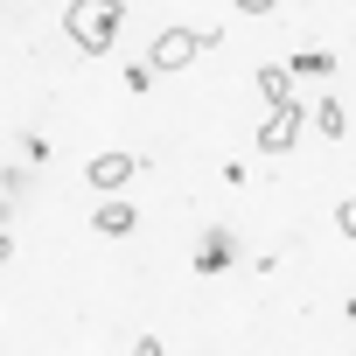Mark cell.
I'll use <instances>...</instances> for the list:
<instances>
[{
  "mask_svg": "<svg viewBox=\"0 0 356 356\" xmlns=\"http://www.w3.org/2000/svg\"><path fill=\"white\" fill-rule=\"evenodd\" d=\"M126 29V0H70L63 8V35L84 49V56H105Z\"/></svg>",
  "mask_w": 356,
  "mask_h": 356,
  "instance_id": "obj_1",
  "label": "cell"
},
{
  "mask_svg": "<svg viewBox=\"0 0 356 356\" xmlns=\"http://www.w3.org/2000/svg\"><path fill=\"white\" fill-rule=\"evenodd\" d=\"M196 56H203V35L196 29H161L154 49H147V70H189Z\"/></svg>",
  "mask_w": 356,
  "mask_h": 356,
  "instance_id": "obj_2",
  "label": "cell"
},
{
  "mask_svg": "<svg viewBox=\"0 0 356 356\" xmlns=\"http://www.w3.org/2000/svg\"><path fill=\"white\" fill-rule=\"evenodd\" d=\"M293 140H300V98L293 105H273L259 119V154H293Z\"/></svg>",
  "mask_w": 356,
  "mask_h": 356,
  "instance_id": "obj_3",
  "label": "cell"
},
{
  "mask_svg": "<svg viewBox=\"0 0 356 356\" xmlns=\"http://www.w3.org/2000/svg\"><path fill=\"white\" fill-rule=\"evenodd\" d=\"M140 175V154H91V168H84V182L98 189V196H119L126 182Z\"/></svg>",
  "mask_w": 356,
  "mask_h": 356,
  "instance_id": "obj_4",
  "label": "cell"
},
{
  "mask_svg": "<svg viewBox=\"0 0 356 356\" xmlns=\"http://www.w3.org/2000/svg\"><path fill=\"white\" fill-rule=\"evenodd\" d=\"M231 266H238V238H231V231H210V238H203V252H196V273H203V280H217V273H231Z\"/></svg>",
  "mask_w": 356,
  "mask_h": 356,
  "instance_id": "obj_5",
  "label": "cell"
},
{
  "mask_svg": "<svg viewBox=\"0 0 356 356\" xmlns=\"http://www.w3.org/2000/svg\"><path fill=\"white\" fill-rule=\"evenodd\" d=\"M133 224H140V210H133V203H119V196H105V203L91 210V231H98V238H126Z\"/></svg>",
  "mask_w": 356,
  "mask_h": 356,
  "instance_id": "obj_6",
  "label": "cell"
},
{
  "mask_svg": "<svg viewBox=\"0 0 356 356\" xmlns=\"http://www.w3.org/2000/svg\"><path fill=\"white\" fill-rule=\"evenodd\" d=\"M252 84L266 91V105H293V70H286V63H259Z\"/></svg>",
  "mask_w": 356,
  "mask_h": 356,
  "instance_id": "obj_7",
  "label": "cell"
},
{
  "mask_svg": "<svg viewBox=\"0 0 356 356\" xmlns=\"http://www.w3.org/2000/svg\"><path fill=\"white\" fill-rule=\"evenodd\" d=\"M286 70H293V77H328V70H335V56H328V49H300Z\"/></svg>",
  "mask_w": 356,
  "mask_h": 356,
  "instance_id": "obj_8",
  "label": "cell"
},
{
  "mask_svg": "<svg viewBox=\"0 0 356 356\" xmlns=\"http://www.w3.org/2000/svg\"><path fill=\"white\" fill-rule=\"evenodd\" d=\"M314 126H321L328 140H342V133H349V112H342L335 98H321V105H314Z\"/></svg>",
  "mask_w": 356,
  "mask_h": 356,
  "instance_id": "obj_9",
  "label": "cell"
},
{
  "mask_svg": "<svg viewBox=\"0 0 356 356\" xmlns=\"http://www.w3.org/2000/svg\"><path fill=\"white\" fill-rule=\"evenodd\" d=\"M335 231H342V238H356V196H349V203L335 210Z\"/></svg>",
  "mask_w": 356,
  "mask_h": 356,
  "instance_id": "obj_10",
  "label": "cell"
},
{
  "mask_svg": "<svg viewBox=\"0 0 356 356\" xmlns=\"http://www.w3.org/2000/svg\"><path fill=\"white\" fill-rule=\"evenodd\" d=\"M231 8H238V15H273L280 0H231Z\"/></svg>",
  "mask_w": 356,
  "mask_h": 356,
  "instance_id": "obj_11",
  "label": "cell"
},
{
  "mask_svg": "<svg viewBox=\"0 0 356 356\" xmlns=\"http://www.w3.org/2000/svg\"><path fill=\"white\" fill-rule=\"evenodd\" d=\"M133 356H168V349H161L154 335H140V342H133Z\"/></svg>",
  "mask_w": 356,
  "mask_h": 356,
  "instance_id": "obj_12",
  "label": "cell"
},
{
  "mask_svg": "<svg viewBox=\"0 0 356 356\" xmlns=\"http://www.w3.org/2000/svg\"><path fill=\"white\" fill-rule=\"evenodd\" d=\"M8 259H15V238H8V231H0V266H8Z\"/></svg>",
  "mask_w": 356,
  "mask_h": 356,
  "instance_id": "obj_13",
  "label": "cell"
},
{
  "mask_svg": "<svg viewBox=\"0 0 356 356\" xmlns=\"http://www.w3.org/2000/svg\"><path fill=\"white\" fill-rule=\"evenodd\" d=\"M349 321H356V293H349Z\"/></svg>",
  "mask_w": 356,
  "mask_h": 356,
  "instance_id": "obj_14",
  "label": "cell"
}]
</instances>
